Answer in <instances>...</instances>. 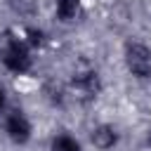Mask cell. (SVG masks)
Instances as JSON below:
<instances>
[{
    "label": "cell",
    "instance_id": "obj_1",
    "mask_svg": "<svg viewBox=\"0 0 151 151\" xmlns=\"http://www.w3.org/2000/svg\"><path fill=\"white\" fill-rule=\"evenodd\" d=\"M0 57H2L5 68L17 73V76L28 73L33 66V50L26 45L24 38H9L5 42V47L0 50Z\"/></svg>",
    "mask_w": 151,
    "mask_h": 151
},
{
    "label": "cell",
    "instance_id": "obj_2",
    "mask_svg": "<svg viewBox=\"0 0 151 151\" xmlns=\"http://www.w3.org/2000/svg\"><path fill=\"white\" fill-rule=\"evenodd\" d=\"M123 61L137 80H151V47L142 40H130L123 50Z\"/></svg>",
    "mask_w": 151,
    "mask_h": 151
},
{
    "label": "cell",
    "instance_id": "obj_3",
    "mask_svg": "<svg viewBox=\"0 0 151 151\" xmlns=\"http://www.w3.org/2000/svg\"><path fill=\"white\" fill-rule=\"evenodd\" d=\"M101 87H104L101 76H99V71H94V68H78V71L71 76V90H73V94H76L80 101H92V99H97V97L101 94Z\"/></svg>",
    "mask_w": 151,
    "mask_h": 151
},
{
    "label": "cell",
    "instance_id": "obj_4",
    "mask_svg": "<svg viewBox=\"0 0 151 151\" xmlns=\"http://www.w3.org/2000/svg\"><path fill=\"white\" fill-rule=\"evenodd\" d=\"M5 134H7L9 142H14V144H19V146L26 144V142L31 139V134H33V125H31L28 116H26L24 111H19V109L9 111V113L5 116Z\"/></svg>",
    "mask_w": 151,
    "mask_h": 151
},
{
    "label": "cell",
    "instance_id": "obj_5",
    "mask_svg": "<svg viewBox=\"0 0 151 151\" xmlns=\"http://www.w3.org/2000/svg\"><path fill=\"white\" fill-rule=\"evenodd\" d=\"M90 142L94 144V149L109 151V149H113V146L118 144V130H116L113 125H109V123H99V125L92 127Z\"/></svg>",
    "mask_w": 151,
    "mask_h": 151
},
{
    "label": "cell",
    "instance_id": "obj_6",
    "mask_svg": "<svg viewBox=\"0 0 151 151\" xmlns=\"http://www.w3.org/2000/svg\"><path fill=\"white\" fill-rule=\"evenodd\" d=\"M54 14L61 24H73L83 17V0H54Z\"/></svg>",
    "mask_w": 151,
    "mask_h": 151
},
{
    "label": "cell",
    "instance_id": "obj_7",
    "mask_svg": "<svg viewBox=\"0 0 151 151\" xmlns=\"http://www.w3.org/2000/svg\"><path fill=\"white\" fill-rule=\"evenodd\" d=\"M42 97H45L52 106H61V104L66 101V87H64L61 83H57V80H47V83L42 85Z\"/></svg>",
    "mask_w": 151,
    "mask_h": 151
},
{
    "label": "cell",
    "instance_id": "obj_8",
    "mask_svg": "<svg viewBox=\"0 0 151 151\" xmlns=\"http://www.w3.org/2000/svg\"><path fill=\"white\" fill-rule=\"evenodd\" d=\"M50 151H83V146H80V142H78L73 134L61 132V134H54V137H52Z\"/></svg>",
    "mask_w": 151,
    "mask_h": 151
},
{
    "label": "cell",
    "instance_id": "obj_9",
    "mask_svg": "<svg viewBox=\"0 0 151 151\" xmlns=\"http://www.w3.org/2000/svg\"><path fill=\"white\" fill-rule=\"evenodd\" d=\"M45 31L42 28H35V26H28L26 31H24V40H26V45L31 47V50H35V47H42L45 45Z\"/></svg>",
    "mask_w": 151,
    "mask_h": 151
},
{
    "label": "cell",
    "instance_id": "obj_10",
    "mask_svg": "<svg viewBox=\"0 0 151 151\" xmlns=\"http://www.w3.org/2000/svg\"><path fill=\"white\" fill-rule=\"evenodd\" d=\"M9 5H14L17 9H28V7H33V0H7Z\"/></svg>",
    "mask_w": 151,
    "mask_h": 151
},
{
    "label": "cell",
    "instance_id": "obj_11",
    "mask_svg": "<svg viewBox=\"0 0 151 151\" xmlns=\"http://www.w3.org/2000/svg\"><path fill=\"white\" fill-rule=\"evenodd\" d=\"M5 104H7V94H5V87L0 85V113L5 111Z\"/></svg>",
    "mask_w": 151,
    "mask_h": 151
},
{
    "label": "cell",
    "instance_id": "obj_12",
    "mask_svg": "<svg viewBox=\"0 0 151 151\" xmlns=\"http://www.w3.org/2000/svg\"><path fill=\"white\" fill-rule=\"evenodd\" d=\"M146 144H149V149H151V130L146 132Z\"/></svg>",
    "mask_w": 151,
    "mask_h": 151
}]
</instances>
